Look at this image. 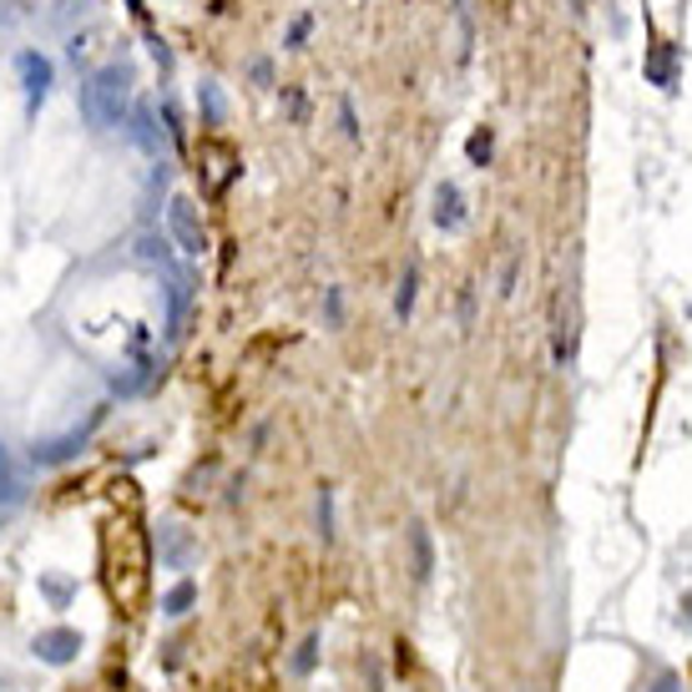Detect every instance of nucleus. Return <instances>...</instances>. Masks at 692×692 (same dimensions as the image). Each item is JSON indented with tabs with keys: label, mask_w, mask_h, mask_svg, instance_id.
<instances>
[{
	"label": "nucleus",
	"mask_w": 692,
	"mask_h": 692,
	"mask_svg": "<svg viewBox=\"0 0 692 692\" xmlns=\"http://www.w3.org/2000/svg\"><path fill=\"white\" fill-rule=\"evenodd\" d=\"M77 107H81V121H87L91 132H117L127 111H132V67L127 61H107L97 67L77 91Z\"/></svg>",
	"instance_id": "f257e3e1"
},
{
	"label": "nucleus",
	"mask_w": 692,
	"mask_h": 692,
	"mask_svg": "<svg viewBox=\"0 0 692 692\" xmlns=\"http://www.w3.org/2000/svg\"><path fill=\"white\" fill-rule=\"evenodd\" d=\"M167 233H172V243L182 248V254L198 258L202 248H208V228H202V212L192 198H172L167 202Z\"/></svg>",
	"instance_id": "f03ea898"
},
{
	"label": "nucleus",
	"mask_w": 692,
	"mask_h": 692,
	"mask_svg": "<svg viewBox=\"0 0 692 692\" xmlns=\"http://www.w3.org/2000/svg\"><path fill=\"white\" fill-rule=\"evenodd\" d=\"M31 652L46 662V668H67V662L81 658V632L77 626H46V632H36Z\"/></svg>",
	"instance_id": "7ed1b4c3"
},
{
	"label": "nucleus",
	"mask_w": 692,
	"mask_h": 692,
	"mask_svg": "<svg viewBox=\"0 0 692 692\" xmlns=\"http://www.w3.org/2000/svg\"><path fill=\"white\" fill-rule=\"evenodd\" d=\"M16 77H21V91H26V111H41V101L51 97V61L41 51H21L16 56Z\"/></svg>",
	"instance_id": "20e7f679"
},
{
	"label": "nucleus",
	"mask_w": 692,
	"mask_h": 692,
	"mask_svg": "<svg viewBox=\"0 0 692 692\" xmlns=\"http://www.w3.org/2000/svg\"><path fill=\"white\" fill-rule=\"evenodd\" d=\"M26 501V475L16 465V451L0 439V511H16Z\"/></svg>",
	"instance_id": "39448f33"
},
{
	"label": "nucleus",
	"mask_w": 692,
	"mask_h": 692,
	"mask_svg": "<svg viewBox=\"0 0 692 692\" xmlns=\"http://www.w3.org/2000/svg\"><path fill=\"white\" fill-rule=\"evenodd\" d=\"M127 132H132V142L142 147V152H162V132H157V117H152V107L147 101H137L132 111H127Z\"/></svg>",
	"instance_id": "423d86ee"
},
{
	"label": "nucleus",
	"mask_w": 692,
	"mask_h": 692,
	"mask_svg": "<svg viewBox=\"0 0 692 692\" xmlns=\"http://www.w3.org/2000/svg\"><path fill=\"white\" fill-rule=\"evenodd\" d=\"M435 223L445 233H455L465 223V202H461V187H451V182H439L435 187Z\"/></svg>",
	"instance_id": "0eeeda50"
},
{
	"label": "nucleus",
	"mask_w": 692,
	"mask_h": 692,
	"mask_svg": "<svg viewBox=\"0 0 692 692\" xmlns=\"http://www.w3.org/2000/svg\"><path fill=\"white\" fill-rule=\"evenodd\" d=\"M192 602H198V582H192V576H182L177 586H167L162 616H187V612H192Z\"/></svg>",
	"instance_id": "6e6552de"
},
{
	"label": "nucleus",
	"mask_w": 692,
	"mask_h": 692,
	"mask_svg": "<svg viewBox=\"0 0 692 692\" xmlns=\"http://www.w3.org/2000/svg\"><path fill=\"white\" fill-rule=\"evenodd\" d=\"M415 288H419V268L409 264L405 278H399V294H395V314H399V319H409V314H415Z\"/></svg>",
	"instance_id": "1a4fd4ad"
},
{
	"label": "nucleus",
	"mask_w": 692,
	"mask_h": 692,
	"mask_svg": "<svg viewBox=\"0 0 692 692\" xmlns=\"http://www.w3.org/2000/svg\"><path fill=\"white\" fill-rule=\"evenodd\" d=\"M36 586H41V592L51 596L56 606H67L71 592H77V582H71V576H51V572H41V582H36Z\"/></svg>",
	"instance_id": "9d476101"
},
{
	"label": "nucleus",
	"mask_w": 692,
	"mask_h": 692,
	"mask_svg": "<svg viewBox=\"0 0 692 692\" xmlns=\"http://www.w3.org/2000/svg\"><path fill=\"white\" fill-rule=\"evenodd\" d=\"M198 107H202V117H208L212 127H218V121H223V111H228V107H223V91H218V81H202V91H198Z\"/></svg>",
	"instance_id": "9b49d317"
},
{
	"label": "nucleus",
	"mask_w": 692,
	"mask_h": 692,
	"mask_svg": "<svg viewBox=\"0 0 692 692\" xmlns=\"http://www.w3.org/2000/svg\"><path fill=\"white\" fill-rule=\"evenodd\" d=\"M308 31H314V16H298V21H294V26H288L284 46H288V51H298V46H304V41H308Z\"/></svg>",
	"instance_id": "f8f14e48"
},
{
	"label": "nucleus",
	"mask_w": 692,
	"mask_h": 692,
	"mask_svg": "<svg viewBox=\"0 0 692 692\" xmlns=\"http://www.w3.org/2000/svg\"><path fill=\"white\" fill-rule=\"evenodd\" d=\"M415 576H419V582L429 576V541H425V531H419V526H415Z\"/></svg>",
	"instance_id": "ddd939ff"
},
{
	"label": "nucleus",
	"mask_w": 692,
	"mask_h": 692,
	"mask_svg": "<svg viewBox=\"0 0 692 692\" xmlns=\"http://www.w3.org/2000/svg\"><path fill=\"white\" fill-rule=\"evenodd\" d=\"M485 157H491V132L481 127V132L471 137V162H485Z\"/></svg>",
	"instance_id": "4468645a"
},
{
	"label": "nucleus",
	"mask_w": 692,
	"mask_h": 692,
	"mask_svg": "<svg viewBox=\"0 0 692 692\" xmlns=\"http://www.w3.org/2000/svg\"><path fill=\"white\" fill-rule=\"evenodd\" d=\"M339 121H344V132H349V137H359V117H354V101L349 97L339 101Z\"/></svg>",
	"instance_id": "2eb2a0df"
},
{
	"label": "nucleus",
	"mask_w": 692,
	"mask_h": 692,
	"mask_svg": "<svg viewBox=\"0 0 692 692\" xmlns=\"http://www.w3.org/2000/svg\"><path fill=\"white\" fill-rule=\"evenodd\" d=\"M308 662H314V637H308V642H304V647H298L294 668H298V672H308Z\"/></svg>",
	"instance_id": "dca6fc26"
},
{
	"label": "nucleus",
	"mask_w": 692,
	"mask_h": 692,
	"mask_svg": "<svg viewBox=\"0 0 692 692\" xmlns=\"http://www.w3.org/2000/svg\"><path fill=\"white\" fill-rule=\"evenodd\" d=\"M127 6H132V11H137V16H142V11H147V6H142V0H127Z\"/></svg>",
	"instance_id": "f3484780"
},
{
	"label": "nucleus",
	"mask_w": 692,
	"mask_h": 692,
	"mask_svg": "<svg viewBox=\"0 0 692 692\" xmlns=\"http://www.w3.org/2000/svg\"><path fill=\"white\" fill-rule=\"evenodd\" d=\"M572 11H576V16H582V11H586V0H572Z\"/></svg>",
	"instance_id": "a211bd4d"
},
{
	"label": "nucleus",
	"mask_w": 692,
	"mask_h": 692,
	"mask_svg": "<svg viewBox=\"0 0 692 692\" xmlns=\"http://www.w3.org/2000/svg\"><path fill=\"white\" fill-rule=\"evenodd\" d=\"M461 6H465V0H461Z\"/></svg>",
	"instance_id": "6ab92c4d"
}]
</instances>
